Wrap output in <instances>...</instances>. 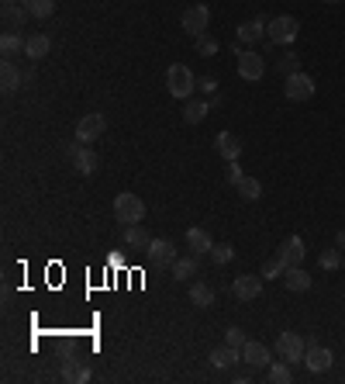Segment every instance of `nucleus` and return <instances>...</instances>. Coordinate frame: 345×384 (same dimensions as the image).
Segmentation results:
<instances>
[{"instance_id":"obj_1","label":"nucleus","mask_w":345,"mask_h":384,"mask_svg":"<svg viewBox=\"0 0 345 384\" xmlns=\"http://www.w3.org/2000/svg\"><path fill=\"white\" fill-rule=\"evenodd\" d=\"M166 91H170L176 100H190V94L197 91V77H193V70L183 66V63H172L170 70H166Z\"/></svg>"},{"instance_id":"obj_2","label":"nucleus","mask_w":345,"mask_h":384,"mask_svg":"<svg viewBox=\"0 0 345 384\" xmlns=\"http://www.w3.org/2000/svg\"><path fill=\"white\" fill-rule=\"evenodd\" d=\"M114 218H118L121 225H138V222L145 218V201L131 191L118 194V197H114Z\"/></svg>"},{"instance_id":"obj_3","label":"nucleus","mask_w":345,"mask_h":384,"mask_svg":"<svg viewBox=\"0 0 345 384\" xmlns=\"http://www.w3.org/2000/svg\"><path fill=\"white\" fill-rule=\"evenodd\" d=\"M235 56H239V77L246 84H259L266 77V59L259 56L256 49H242V42L235 45Z\"/></svg>"},{"instance_id":"obj_4","label":"nucleus","mask_w":345,"mask_h":384,"mask_svg":"<svg viewBox=\"0 0 345 384\" xmlns=\"http://www.w3.org/2000/svg\"><path fill=\"white\" fill-rule=\"evenodd\" d=\"M297 31H300V24H297V17H290V14H276V17L266 24V38H269L273 45H290V42H297Z\"/></svg>"},{"instance_id":"obj_5","label":"nucleus","mask_w":345,"mask_h":384,"mask_svg":"<svg viewBox=\"0 0 345 384\" xmlns=\"http://www.w3.org/2000/svg\"><path fill=\"white\" fill-rule=\"evenodd\" d=\"M276 353H280V360L297 364V360H304V353H307V339H304L300 332H280V339H276Z\"/></svg>"},{"instance_id":"obj_6","label":"nucleus","mask_w":345,"mask_h":384,"mask_svg":"<svg viewBox=\"0 0 345 384\" xmlns=\"http://www.w3.org/2000/svg\"><path fill=\"white\" fill-rule=\"evenodd\" d=\"M207 24H211V7L207 3H193V7L183 10V31L190 38H200L207 31Z\"/></svg>"},{"instance_id":"obj_7","label":"nucleus","mask_w":345,"mask_h":384,"mask_svg":"<svg viewBox=\"0 0 345 384\" xmlns=\"http://www.w3.org/2000/svg\"><path fill=\"white\" fill-rule=\"evenodd\" d=\"M304 364H307V371H311V374H325V371H332L335 357H332V350H328V346H321L318 339H307Z\"/></svg>"},{"instance_id":"obj_8","label":"nucleus","mask_w":345,"mask_h":384,"mask_svg":"<svg viewBox=\"0 0 345 384\" xmlns=\"http://www.w3.org/2000/svg\"><path fill=\"white\" fill-rule=\"evenodd\" d=\"M283 94H287V100H311L314 80L307 73H290V77H283Z\"/></svg>"},{"instance_id":"obj_9","label":"nucleus","mask_w":345,"mask_h":384,"mask_svg":"<svg viewBox=\"0 0 345 384\" xmlns=\"http://www.w3.org/2000/svg\"><path fill=\"white\" fill-rule=\"evenodd\" d=\"M104 128H107V118L97 114V111H90V114H83V118L77 121V139L90 146V142H97V139L104 135Z\"/></svg>"},{"instance_id":"obj_10","label":"nucleus","mask_w":345,"mask_h":384,"mask_svg":"<svg viewBox=\"0 0 345 384\" xmlns=\"http://www.w3.org/2000/svg\"><path fill=\"white\" fill-rule=\"evenodd\" d=\"M235 298L239 301H256L259 294H262V274H242V277H235Z\"/></svg>"},{"instance_id":"obj_11","label":"nucleus","mask_w":345,"mask_h":384,"mask_svg":"<svg viewBox=\"0 0 345 384\" xmlns=\"http://www.w3.org/2000/svg\"><path fill=\"white\" fill-rule=\"evenodd\" d=\"M214 149H218V156H221V160H228V163H232V160H239V156H242V139H239L235 132H218V135H214Z\"/></svg>"},{"instance_id":"obj_12","label":"nucleus","mask_w":345,"mask_h":384,"mask_svg":"<svg viewBox=\"0 0 345 384\" xmlns=\"http://www.w3.org/2000/svg\"><path fill=\"white\" fill-rule=\"evenodd\" d=\"M145 253H149V260H152L156 267H172V263H176V246H172L170 239H152Z\"/></svg>"},{"instance_id":"obj_13","label":"nucleus","mask_w":345,"mask_h":384,"mask_svg":"<svg viewBox=\"0 0 345 384\" xmlns=\"http://www.w3.org/2000/svg\"><path fill=\"white\" fill-rule=\"evenodd\" d=\"M280 256L287 260V267H300V263H304V256H307L304 239H300V236H287V239L280 243Z\"/></svg>"},{"instance_id":"obj_14","label":"nucleus","mask_w":345,"mask_h":384,"mask_svg":"<svg viewBox=\"0 0 345 384\" xmlns=\"http://www.w3.org/2000/svg\"><path fill=\"white\" fill-rule=\"evenodd\" d=\"M73 153V167H77V174H83V177H90V174H97V153L86 146V142H80V146H73L70 149Z\"/></svg>"},{"instance_id":"obj_15","label":"nucleus","mask_w":345,"mask_h":384,"mask_svg":"<svg viewBox=\"0 0 345 384\" xmlns=\"http://www.w3.org/2000/svg\"><path fill=\"white\" fill-rule=\"evenodd\" d=\"M242 360H246L249 367H266V364H273V360H269V346L259 343V339H246V346H242Z\"/></svg>"},{"instance_id":"obj_16","label":"nucleus","mask_w":345,"mask_h":384,"mask_svg":"<svg viewBox=\"0 0 345 384\" xmlns=\"http://www.w3.org/2000/svg\"><path fill=\"white\" fill-rule=\"evenodd\" d=\"M186 249H190V253H197V256H204V253H211V249H214V239L207 236V229L193 225V229H186Z\"/></svg>"},{"instance_id":"obj_17","label":"nucleus","mask_w":345,"mask_h":384,"mask_svg":"<svg viewBox=\"0 0 345 384\" xmlns=\"http://www.w3.org/2000/svg\"><path fill=\"white\" fill-rule=\"evenodd\" d=\"M63 378L70 384L90 381V364H86L83 357H66V360H63Z\"/></svg>"},{"instance_id":"obj_18","label":"nucleus","mask_w":345,"mask_h":384,"mask_svg":"<svg viewBox=\"0 0 345 384\" xmlns=\"http://www.w3.org/2000/svg\"><path fill=\"white\" fill-rule=\"evenodd\" d=\"M49 49H52V38L49 35H28V42H24V56L31 59V63H38V59H45L49 56Z\"/></svg>"},{"instance_id":"obj_19","label":"nucleus","mask_w":345,"mask_h":384,"mask_svg":"<svg viewBox=\"0 0 345 384\" xmlns=\"http://www.w3.org/2000/svg\"><path fill=\"white\" fill-rule=\"evenodd\" d=\"M239 360H242V350H235V346H228V343L211 350V364H214L218 371H228V367H235Z\"/></svg>"},{"instance_id":"obj_20","label":"nucleus","mask_w":345,"mask_h":384,"mask_svg":"<svg viewBox=\"0 0 345 384\" xmlns=\"http://www.w3.org/2000/svg\"><path fill=\"white\" fill-rule=\"evenodd\" d=\"M266 38V21L262 17H252V21H246L242 28H239V42L242 45H256Z\"/></svg>"},{"instance_id":"obj_21","label":"nucleus","mask_w":345,"mask_h":384,"mask_svg":"<svg viewBox=\"0 0 345 384\" xmlns=\"http://www.w3.org/2000/svg\"><path fill=\"white\" fill-rule=\"evenodd\" d=\"M0 84H3V94H14L17 87H24V77L10 59H3V66H0Z\"/></svg>"},{"instance_id":"obj_22","label":"nucleus","mask_w":345,"mask_h":384,"mask_svg":"<svg viewBox=\"0 0 345 384\" xmlns=\"http://www.w3.org/2000/svg\"><path fill=\"white\" fill-rule=\"evenodd\" d=\"M170 270H172V281H186V277H193V274L200 270V260H197V253L176 256V263H172Z\"/></svg>"},{"instance_id":"obj_23","label":"nucleus","mask_w":345,"mask_h":384,"mask_svg":"<svg viewBox=\"0 0 345 384\" xmlns=\"http://www.w3.org/2000/svg\"><path fill=\"white\" fill-rule=\"evenodd\" d=\"M283 284H287V291H307L311 288V274L304 270V267H287L283 270Z\"/></svg>"},{"instance_id":"obj_24","label":"nucleus","mask_w":345,"mask_h":384,"mask_svg":"<svg viewBox=\"0 0 345 384\" xmlns=\"http://www.w3.org/2000/svg\"><path fill=\"white\" fill-rule=\"evenodd\" d=\"M28 17H31V10H28L24 3H7V10H3V24H7V31L24 28V24H28Z\"/></svg>"},{"instance_id":"obj_25","label":"nucleus","mask_w":345,"mask_h":384,"mask_svg":"<svg viewBox=\"0 0 345 384\" xmlns=\"http://www.w3.org/2000/svg\"><path fill=\"white\" fill-rule=\"evenodd\" d=\"M125 243H128L131 249H149L152 236H149V229L138 222V225H125Z\"/></svg>"},{"instance_id":"obj_26","label":"nucleus","mask_w":345,"mask_h":384,"mask_svg":"<svg viewBox=\"0 0 345 384\" xmlns=\"http://www.w3.org/2000/svg\"><path fill=\"white\" fill-rule=\"evenodd\" d=\"M190 301H193L197 308H211V305H214V288L204 284V281H193V284H190Z\"/></svg>"},{"instance_id":"obj_27","label":"nucleus","mask_w":345,"mask_h":384,"mask_svg":"<svg viewBox=\"0 0 345 384\" xmlns=\"http://www.w3.org/2000/svg\"><path fill=\"white\" fill-rule=\"evenodd\" d=\"M207 111H211L207 100H186V107H183V121H186V125H200V121L207 118Z\"/></svg>"},{"instance_id":"obj_28","label":"nucleus","mask_w":345,"mask_h":384,"mask_svg":"<svg viewBox=\"0 0 345 384\" xmlns=\"http://www.w3.org/2000/svg\"><path fill=\"white\" fill-rule=\"evenodd\" d=\"M273 384H290L294 381V371H290V364L287 360H276V364H269V374H266Z\"/></svg>"},{"instance_id":"obj_29","label":"nucleus","mask_w":345,"mask_h":384,"mask_svg":"<svg viewBox=\"0 0 345 384\" xmlns=\"http://www.w3.org/2000/svg\"><path fill=\"white\" fill-rule=\"evenodd\" d=\"M24 42H28V38H21L17 31H3V38H0V52H3V56H14V52L24 49Z\"/></svg>"},{"instance_id":"obj_30","label":"nucleus","mask_w":345,"mask_h":384,"mask_svg":"<svg viewBox=\"0 0 345 384\" xmlns=\"http://www.w3.org/2000/svg\"><path fill=\"white\" fill-rule=\"evenodd\" d=\"M239 194H242V201H259V197H262V184H259L256 177H242Z\"/></svg>"},{"instance_id":"obj_31","label":"nucleus","mask_w":345,"mask_h":384,"mask_svg":"<svg viewBox=\"0 0 345 384\" xmlns=\"http://www.w3.org/2000/svg\"><path fill=\"white\" fill-rule=\"evenodd\" d=\"M283 270H287V260H283V256L276 253L273 260H266V263H262V270H259V274L273 281V277H283Z\"/></svg>"},{"instance_id":"obj_32","label":"nucleus","mask_w":345,"mask_h":384,"mask_svg":"<svg viewBox=\"0 0 345 384\" xmlns=\"http://www.w3.org/2000/svg\"><path fill=\"white\" fill-rule=\"evenodd\" d=\"M21 3L31 10V17H49L56 10V0H21Z\"/></svg>"},{"instance_id":"obj_33","label":"nucleus","mask_w":345,"mask_h":384,"mask_svg":"<svg viewBox=\"0 0 345 384\" xmlns=\"http://www.w3.org/2000/svg\"><path fill=\"white\" fill-rule=\"evenodd\" d=\"M211 256H214V263H218V267H225V263H232V260H235V249H232V243H214Z\"/></svg>"},{"instance_id":"obj_34","label":"nucleus","mask_w":345,"mask_h":384,"mask_svg":"<svg viewBox=\"0 0 345 384\" xmlns=\"http://www.w3.org/2000/svg\"><path fill=\"white\" fill-rule=\"evenodd\" d=\"M342 249H325L321 256H318V263H321V270H339L342 267Z\"/></svg>"},{"instance_id":"obj_35","label":"nucleus","mask_w":345,"mask_h":384,"mask_svg":"<svg viewBox=\"0 0 345 384\" xmlns=\"http://www.w3.org/2000/svg\"><path fill=\"white\" fill-rule=\"evenodd\" d=\"M197 52H200L204 59L218 56V38H211V35H200V38H197Z\"/></svg>"},{"instance_id":"obj_36","label":"nucleus","mask_w":345,"mask_h":384,"mask_svg":"<svg viewBox=\"0 0 345 384\" xmlns=\"http://www.w3.org/2000/svg\"><path fill=\"white\" fill-rule=\"evenodd\" d=\"M280 73H283V77H290V73H300V59H297L294 52H287V56L280 59Z\"/></svg>"},{"instance_id":"obj_37","label":"nucleus","mask_w":345,"mask_h":384,"mask_svg":"<svg viewBox=\"0 0 345 384\" xmlns=\"http://www.w3.org/2000/svg\"><path fill=\"white\" fill-rule=\"evenodd\" d=\"M225 343H228V346H235V350H242V346H246V332H242L239 325H232V329L225 332Z\"/></svg>"},{"instance_id":"obj_38","label":"nucleus","mask_w":345,"mask_h":384,"mask_svg":"<svg viewBox=\"0 0 345 384\" xmlns=\"http://www.w3.org/2000/svg\"><path fill=\"white\" fill-rule=\"evenodd\" d=\"M225 177H228V184H235V187L242 184V167H239V160L228 163V174H225Z\"/></svg>"},{"instance_id":"obj_39","label":"nucleus","mask_w":345,"mask_h":384,"mask_svg":"<svg viewBox=\"0 0 345 384\" xmlns=\"http://www.w3.org/2000/svg\"><path fill=\"white\" fill-rule=\"evenodd\" d=\"M197 87H200L204 94H214V91H218V80H214V77H197Z\"/></svg>"},{"instance_id":"obj_40","label":"nucleus","mask_w":345,"mask_h":384,"mask_svg":"<svg viewBox=\"0 0 345 384\" xmlns=\"http://www.w3.org/2000/svg\"><path fill=\"white\" fill-rule=\"evenodd\" d=\"M335 246H339V249H342V253H345V229H342V232H339V236H335Z\"/></svg>"},{"instance_id":"obj_41","label":"nucleus","mask_w":345,"mask_h":384,"mask_svg":"<svg viewBox=\"0 0 345 384\" xmlns=\"http://www.w3.org/2000/svg\"><path fill=\"white\" fill-rule=\"evenodd\" d=\"M325 3H339V0H325Z\"/></svg>"},{"instance_id":"obj_42","label":"nucleus","mask_w":345,"mask_h":384,"mask_svg":"<svg viewBox=\"0 0 345 384\" xmlns=\"http://www.w3.org/2000/svg\"><path fill=\"white\" fill-rule=\"evenodd\" d=\"M3 3H17V0H3Z\"/></svg>"},{"instance_id":"obj_43","label":"nucleus","mask_w":345,"mask_h":384,"mask_svg":"<svg viewBox=\"0 0 345 384\" xmlns=\"http://www.w3.org/2000/svg\"><path fill=\"white\" fill-rule=\"evenodd\" d=\"M342 270H345V260H342Z\"/></svg>"}]
</instances>
